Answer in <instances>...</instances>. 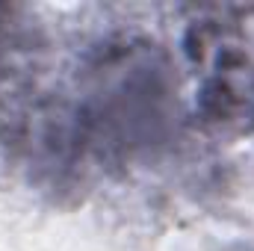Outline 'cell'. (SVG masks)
<instances>
[{
    "label": "cell",
    "instance_id": "2",
    "mask_svg": "<svg viewBox=\"0 0 254 251\" xmlns=\"http://www.w3.org/2000/svg\"><path fill=\"white\" fill-rule=\"evenodd\" d=\"M190 122L222 139H254V6H192L181 30Z\"/></svg>",
    "mask_w": 254,
    "mask_h": 251
},
{
    "label": "cell",
    "instance_id": "1",
    "mask_svg": "<svg viewBox=\"0 0 254 251\" xmlns=\"http://www.w3.org/2000/svg\"><path fill=\"white\" fill-rule=\"evenodd\" d=\"M190 125L181 65L142 30H107L33 86L6 163L36 189L77 195L157 163Z\"/></svg>",
    "mask_w": 254,
    "mask_h": 251
}]
</instances>
